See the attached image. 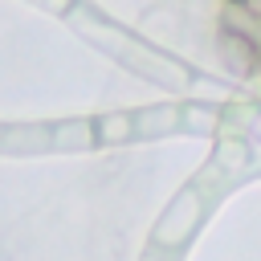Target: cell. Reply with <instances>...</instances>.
Listing matches in <instances>:
<instances>
[{
    "instance_id": "1",
    "label": "cell",
    "mask_w": 261,
    "mask_h": 261,
    "mask_svg": "<svg viewBox=\"0 0 261 261\" xmlns=\"http://www.w3.org/2000/svg\"><path fill=\"white\" fill-rule=\"evenodd\" d=\"M216 49H220V61H224L237 77H249V73H253V65L261 61V45H257L249 33L232 29V24H224V29H220Z\"/></svg>"
},
{
    "instance_id": "2",
    "label": "cell",
    "mask_w": 261,
    "mask_h": 261,
    "mask_svg": "<svg viewBox=\"0 0 261 261\" xmlns=\"http://www.w3.org/2000/svg\"><path fill=\"white\" fill-rule=\"evenodd\" d=\"M237 4H241L249 16H257V20H261V0H237Z\"/></svg>"
}]
</instances>
